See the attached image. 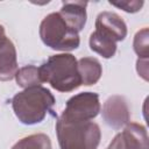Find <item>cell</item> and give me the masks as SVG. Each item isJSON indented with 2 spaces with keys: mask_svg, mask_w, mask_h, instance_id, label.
<instances>
[{
  "mask_svg": "<svg viewBox=\"0 0 149 149\" xmlns=\"http://www.w3.org/2000/svg\"><path fill=\"white\" fill-rule=\"evenodd\" d=\"M107 149H149L147 128L136 122H128L123 130L114 136Z\"/></svg>",
  "mask_w": 149,
  "mask_h": 149,
  "instance_id": "obj_6",
  "label": "cell"
},
{
  "mask_svg": "<svg viewBox=\"0 0 149 149\" xmlns=\"http://www.w3.org/2000/svg\"><path fill=\"white\" fill-rule=\"evenodd\" d=\"M12 149H51V141L45 134H33L17 141Z\"/></svg>",
  "mask_w": 149,
  "mask_h": 149,
  "instance_id": "obj_14",
  "label": "cell"
},
{
  "mask_svg": "<svg viewBox=\"0 0 149 149\" xmlns=\"http://www.w3.org/2000/svg\"><path fill=\"white\" fill-rule=\"evenodd\" d=\"M55 105V97L43 86L24 88L12 99L13 111L23 125H35L43 121Z\"/></svg>",
  "mask_w": 149,
  "mask_h": 149,
  "instance_id": "obj_1",
  "label": "cell"
},
{
  "mask_svg": "<svg viewBox=\"0 0 149 149\" xmlns=\"http://www.w3.org/2000/svg\"><path fill=\"white\" fill-rule=\"evenodd\" d=\"M6 38H7V36H6V34H5V28H3L2 24H0V45L5 42Z\"/></svg>",
  "mask_w": 149,
  "mask_h": 149,
  "instance_id": "obj_18",
  "label": "cell"
},
{
  "mask_svg": "<svg viewBox=\"0 0 149 149\" xmlns=\"http://www.w3.org/2000/svg\"><path fill=\"white\" fill-rule=\"evenodd\" d=\"M136 70H137V73L144 80H148V58H144V59L139 58L136 63Z\"/></svg>",
  "mask_w": 149,
  "mask_h": 149,
  "instance_id": "obj_17",
  "label": "cell"
},
{
  "mask_svg": "<svg viewBox=\"0 0 149 149\" xmlns=\"http://www.w3.org/2000/svg\"><path fill=\"white\" fill-rule=\"evenodd\" d=\"M15 80L19 86L23 88L41 86L43 83L40 74V69L35 65H26L21 69H19L15 73Z\"/></svg>",
  "mask_w": 149,
  "mask_h": 149,
  "instance_id": "obj_13",
  "label": "cell"
},
{
  "mask_svg": "<svg viewBox=\"0 0 149 149\" xmlns=\"http://www.w3.org/2000/svg\"><path fill=\"white\" fill-rule=\"evenodd\" d=\"M102 119L109 127L114 129H121L130 119V112L126 99L121 95L109 97L102 106Z\"/></svg>",
  "mask_w": 149,
  "mask_h": 149,
  "instance_id": "obj_7",
  "label": "cell"
},
{
  "mask_svg": "<svg viewBox=\"0 0 149 149\" xmlns=\"http://www.w3.org/2000/svg\"><path fill=\"white\" fill-rule=\"evenodd\" d=\"M17 70L16 49L14 43L7 37L0 45V80L7 81L13 79Z\"/></svg>",
  "mask_w": 149,
  "mask_h": 149,
  "instance_id": "obj_10",
  "label": "cell"
},
{
  "mask_svg": "<svg viewBox=\"0 0 149 149\" xmlns=\"http://www.w3.org/2000/svg\"><path fill=\"white\" fill-rule=\"evenodd\" d=\"M56 134L61 149H97L100 142V127L92 121L68 122L58 119Z\"/></svg>",
  "mask_w": 149,
  "mask_h": 149,
  "instance_id": "obj_3",
  "label": "cell"
},
{
  "mask_svg": "<svg viewBox=\"0 0 149 149\" xmlns=\"http://www.w3.org/2000/svg\"><path fill=\"white\" fill-rule=\"evenodd\" d=\"M86 1H64L58 12L66 24L79 33L86 23Z\"/></svg>",
  "mask_w": 149,
  "mask_h": 149,
  "instance_id": "obj_9",
  "label": "cell"
},
{
  "mask_svg": "<svg viewBox=\"0 0 149 149\" xmlns=\"http://www.w3.org/2000/svg\"><path fill=\"white\" fill-rule=\"evenodd\" d=\"M38 69L42 81L50 84L58 92H71L81 85L77 59L71 54L50 56Z\"/></svg>",
  "mask_w": 149,
  "mask_h": 149,
  "instance_id": "obj_2",
  "label": "cell"
},
{
  "mask_svg": "<svg viewBox=\"0 0 149 149\" xmlns=\"http://www.w3.org/2000/svg\"><path fill=\"white\" fill-rule=\"evenodd\" d=\"M88 43H90L91 50L99 54L104 58H111L115 55L116 42L98 30H94L91 34Z\"/></svg>",
  "mask_w": 149,
  "mask_h": 149,
  "instance_id": "obj_12",
  "label": "cell"
},
{
  "mask_svg": "<svg viewBox=\"0 0 149 149\" xmlns=\"http://www.w3.org/2000/svg\"><path fill=\"white\" fill-rule=\"evenodd\" d=\"M40 37L47 47L58 51H71L80 44L79 34L66 24L59 13H50L42 20Z\"/></svg>",
  "mask_w": 149,
  "mask_h": 149,
  "instance_id": "obj_4",
  "label": "cell"
},
{
  "mask_svg": "<svg viewBox=\"0 0 149 149\" xmlns=\"http://www.w3.org/2000/svg\"><path fill=\"white\" fill-rule=\"evenodd\" d=\"M149 29L143 28L139 30L134 36V51L139 56V58H148L149 57Z\"/></svg>",
  "mask_w": 149,
  "mask_h": 149,
  "instance_id": "obj_15",
  "label": "cell"
},
{
  "mask_svg": "<svg viewBox=\"0 0 149 149\" xmlns=\"http://www.w3.org/2000/svg\"><path fill=\"white\" fill-rule=\"evenodd\" d=\"M77 69L80 76L81 85H94L102 74L100 62L93 57H83L77 61Z\"/></svg>",
  "mask_w": 149,
  "mask_h": 149,
  "instance_id": "obj_11",
  "label": "cell"
},
{
  "mask_svg": "<svg viewBox=\"0 0 149 149\" xmlns=\"http://www.w3.org/2000/svg\"><path fill=\"white\" fill-rule=\"evenodd\" d=\"M100 112L99 95L94 92H81L71 97L59 119L68 122H85L94 119Z\"/></svg>",
  "mask_w": 149,
  "mask_h": 149,
  "instance_id": "obj_5",
  "label": "cell"
},
{
  "mask_svg": "<svg viewBox=\"0 0 149 149\" xmlns=\"http://www.w3.org/2000/svg\"><path fill=\"white\" fill-rule=\"evenodd\" d=\"M95 30L119 42L127 36V26L120 15L113 12H101L95 20Z\"/></svg>",
  "mask_w": 149,
  "mask_h": 149,
  "instance_id": "obj_8",
  "label": "cell"
},
{
  "mask_svg": "<svg viewBox=\"0 0 149 149\" xmlns=\"http://www.w3.org/2000/svg\"><path fill=\"white\" fill-rule=\"evenodd\" d=\"M109 3L112 6H115L118 8H121L122 10L127 12V13H136L139 12L142 6H143V1H139V0H121V1H109Z\"/></svg>",
  "mask_w": 149,
  "mask_h": 149,
  "instance_id": "obj_16",
  "label": "cell"
}]
</instances>
